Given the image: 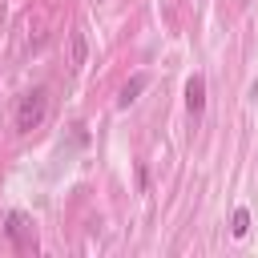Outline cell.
<instances>
[{
  "label": "cell",
  "mask_w": 258,
  "mask_h": 258,
  "mask_svg": "<svg viewBox=\"0 0 258 258\" xmlns=\"http://www.w3.org/2000/svg\"><path fill=\"white\" fill-rule=\"evenodd\" d=\"M44 109H48V93L44 89H32L20 97V109H16V129L20 133H32L40 121H44Z\"/></svg>",
  "instance_id": "cell-1"
},
{
  "label": "cell",
  "mask_w": 258,
  "mask_h": 258,
  "mask_svg": "<svg viewBox=\"0 0 258 258\" xmlns=\"http://www.w3.org/2000/svg\"><path fill=\"white\" fill-rule=\"evenodd\" d=\"M185 105H189V113L198 117L202 113V105H206V77H189V85H185Z\"/></svg>",
  "instance_id": "cell-2"
},
{
  "label": "cell",
  "mask_w": 258,
  "mask_h": 258,
  "mask_svg": "<svg viewBox=\"0 0 258 258\" xmlns=\"http://www.w3.org/2000/svg\"><path fill=\"white\" fill-rule=\"evenodd\" d=\"M145 85H149V77H145V73L129 77V81H125V89H121V97H117V105H121V109H129V105H133V101L145 93Z\"/></svg>",
  "instance_id": "cell-3"
},
{
  "label": "cell",
  "mask_w": 258,
  "mask_h": 258,
  "mask_svg": "<svg viewBox=\"0 0 258 258\" xmlns=\"http://www.w3.org/2000/svg\"><path fill=\"white\" fill-rule=\"evenodd\" d=\"M246 230H250V214H246V210H234V222H230V234H234V238H246Z\"/></svg>",
  "instance_id": "cell-4"
},
{
  "label": "cell",
  "mask_w": 258,
  "mask_h": 258,
  "mask_svg": "<svg viewBox=\"0 0 258 258\" xmlns=\"http://www.w3.org/2000/svg\"><path fill=\"white\" fill-rule=\"evenodd\" d=\"M69 40H73V69H81V64H85V36H81V32H73Z\"/></svg>",
  "instance_id": "cell-5"
}]
</instances>
